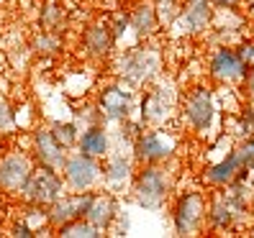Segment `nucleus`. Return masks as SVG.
<instances>
[{
    "label": "nucleus",
    "mask_w": 254,
    "mask_h": 238,
    "mask_svg": "<svg viewBox=\"0 0 254 238\" xmlns=\"http://www.w3.org/2000/svg\"><path fill=\"white\" fill-rule=\"evenodd\" d=\"M236 151H239V156H242V167L254 172V136L242 139V143L236 146Z\"/></svg>",
    "instance_id": "nucleus-30"
},
{
    "label": "nucleus",
    "mask_w": 254,
    "mask_h": 238,
    "mask_svg": "<svg viewBox=\"0 0 254 238\" xmlns=\"http://www.w3.org/2000/svg\"><path fill=\"white\" fill-rule=\"evenodd\" d=\"M54 233L59 238H100V236H106L103 231H98L87 218H72V220L62 223V226H57Z\"/></svg>",
    "instance_id": "nucleus-23"
},
{
    "label": "nucleus",
    "mask_w": 254,
    "mask_h": 238,
    "mask_svg": "<svg viewBox=\"0 0 254 238\" xmlns=\"http://www.w3.org/2000/svg\"><path fill=\"white\" fill-rule=\"evenodd\" d=\"M28 154H31L34 164L49 167V169H57L59 172L69 151L54 139V133L49 131V126H39L31 133V148H28Z\"/></svg>",
    "instance_id": "nucleus-13"
},
{
    "label": "nucleus",
    "mask_w": 254,
    "mask_h": 238,
    "mask_svg": "<svg viewBox=\"0 0 254 238\" xmlns=\"http://www.w3.org/2000/svg\"><path fill=\"white\" fill-rule=\"evenodd\" d=\"M128 23H131V31L136 34L141 41L152 39L159 31V26H162L152 0H139V3L131 8V13H128Z\"/></svg>",
    "instance_id": "nucleus-19"
},
{
    "label": "nucleus",
    "mask_w": 254,
    "mask_h": 238,
    "mask_svg": "<svg viewBox=\"0 0 254 238\" xmlns=\"http://www.w3.org/2000/svg\"><path fill=\"white\" fill-rule=\"evenodd\" d=\"M177 151V139L172 133L162 128H144L139 133V139L131 146V156L136 161V167L141 164H170V159Z\"/></svg>",
    "instance_id": "nucleus-6"
},
{
    "label": "nucleus",
    "mask_w": 254,
    "mask_h": 238,
    "mask_svg": "<svg viewBox=\"0 0 254 238\" xmlns=\"http://www.w3.org/2000/svg\"><path fill=\"white\" fill-rule=\"evenodd\" d=\"M239 220H242V215L234 210V205L226 200L223 192H216V195L208 197L205 226L211 228V231H234Z\"/></svg>",
    "instance_id": "nucleus-18"
},
{
    "label": "nucleus",
    "mask_w": 254,
    "mask_h": 238,
    "mask_svg": "<svg viewBox=\"0 0 254 238\" xmlns=\"http://www.w3.org/2000/svg\"><path fill=\"white\" fill-rule=\"evenodd\" d=\"M8 233H10L13 238H36V236H41V233H39L26 218H21V220L13 223V226L8 228Z\"/></svg>",
    "instance_id": "nucleus-31"
},
{
    "label": "nucleus",
    "mask_w": 254,
    "mask_h": 238,
    "mask_svg": "<svg viewBox=\"0 0 254 238\" xmlns=\"http://www.w3.org/2000/svg\"><path fill=\"white\" fill-rule=\"evenodd\" d=\"M34 159L28 151L13 148V151L0 156V192L10 197H21V190L26 185V180L34 172Z\"/></svg>",
    "instance_id": "nucleus-11"
},
{
    "label": "nucleus",
    "mask_w": 254,
    "mask_h": 238,
    "mask_svg": "<svg viewBox=\"0 0 254 238\" xmlns=\"http://www.w3.org/2000/svg\"><path fill=\"white\" fill-rule=\"evenodd\" d=\"M247 72L249 69L244 67L242 59H239L236 49L229 47V44L218 47L211 54V59H208V74H211V80L218 82V85H242Z\"/></svg>",
    "instance_id": "nucleus-12"
},
{
    "label": "nucleus",
    "mask_w": 254,
    "mask_h": 238,
    "mask_svg": "<svg viewBox=\"0 0 254 238\" xmlns=\"http://www.w3.org/2000/svg\"><path fill=\"white\" fill-rule=\"evenodd\" d=\"M213 16H216L213 0H183L177 21L185 26L188 34H205L213 26Z\"/></svg>",
    "instance_id": "nucleus-16"
},
{
    "label": "nucleus",
    "mask_w": 254,
    "mask_h": 238,
    "mask_svg": "<svg viewBox=\"0 0 254 238\" xmlns=\"http://www.w3.org/2000/svg\"><path fill=\"white\" fill-rule=\"evenodd\" d=\"M49 131L54 133V139L67 151L77 148V141H80V123L77 121H54V123H49Z\"/></svg>",
    "instance_id": "nucleus-26"
},
{
    "label": "nucleus",
    "mask_w": 254,
    "mask_h": 238,
    "mask_svg": "<svg viewBox=\"0 0 254 238\" xmlns=\"http://www.w3.org/2000/svg\"><path fill=\"white\" fill-rule=\"evenodd\" d=\"M16 128H18V123H16V113H13V108H10V102H8V100L0 97V139L13 136V133H16Z\"/></svg>",
    "instance_id": "nucleus-29"
},
{
    "label": "nucleus",
    "mask_w": 254,
    "mask_h": 238,
    "mask_svg": "<svg viewBox=\"0 0 254 238\" xmlns=\"http://www.w3.org/2000/svg\"><path fill=\"white\" fill-rule=\"evenodd\" d=\"M175 190V177L167 164H141L136 167L133 182L128 187L131 200L144 210H162L167 200L172 197Z\"/></svg>",
    "instance_id": "nucleus-1"
},
{
    "label": "nucleus",
    "mask_w": 254,
    "mask_h": 238,
    "mask_svg": "<svg viewBox=\"0 0 254 238\" xmlns=\"http://www.w3.org/2000/svg\"><path fill=\"white\" fill-rule=\"evenodd\" d=\"M28 49L39 56H54L64 49V41H62V34H52V31H39L31 44H28Z\"/></svg>",
    "instance_id": "nucleus-25"
},
{
    "label": "nucleus",
    "mask_w": 254,
    "mask_h": 238,
    "mask_svg": "<svg viewBox=\"0 0 254 238\" xmlns=\"http://www.w3.org/2000/svg\"><path fill=\"white\" fill-rule=\"evenodd\" d=\"M67 192L62 172L49 169V167H34L31 177L26 180L23 190H21V200L26 205H39V207H49L57 197H62Z\"/></svg>",
    "instance_id": "nucleus-9"
},
{
    "label": "nucleus",
    "mask_w": 254,
    "mask_h": 238,
    "mask_svg": "<svg viewBox=\"0 0 254 238\" xmlns=\"http://www.w3.org/2000/svg\"><path fill=\"white\" fill-rule=\"evenodd\" d=\"M223 195H226V200L234 205V210L239 215H247L249 207H252V197H254V187L249 185V180H242V177H236L234 182H229L226 187H221Z\"/></svg>",
    "instance_id": "nucleus-22"
},
{
    "label": "nucleus",
    "mask_w": 254,
    "mask_h": 238,
    "mask_svg": "<svg viewBox=\"0 0 254 238\" xmlns=\"http://www.w3.org/2000/svg\"><path fill=\"white\" fill-rule=\"evenodd\" d=\"M249 236H254V228H252V233H249Z\"/></svg>",
    "instance_id": "nucleus-37"
},
{
    "label": "nucleus",
    "mask_w": 254,
    "mask_h": 238,
    "mask_svg": "<svg viewBox=\"0 0 254 238\" xmlns=\"http://www.w3.org/2000/svg\"><path fill=\"white\" fill-rule=\"evenodd\" d=\"M239 3L242 0H213L216 10H234V8H239Z\"/></svg>",
    "instance_id": "nucleus-35"
},
{
    "label": "nucleus",
    "mask_w": 254,
    "mask_h": 238,
    "mask_svg": "<svg viewBox=\"0 0 254 238\" xmlns=\"http://www.w3.org/2000/svg\"><path fill=\"white\" fill-rule=\"evenodd\" d=\"M242 156H239V151H236V148H231V151L226 154V156H223L221 161H216V164H211V167H208L205 169V182L208 185H211V187H226L229 182H234L236 180V177L239 174H242Z\"/></svg>",
    "instance_id": "nucleus-20"
},
{
    "label": "nucleus",
    "mask_w": 254,
    "mask_h": 238,
    "mask_svg": "<svg viewBox=\"0 0 254 238\" xmlns=\"http://www.w3.org/2000/svg\"><path fill=\"white\" fill-rule=\"evenodd\" d=\"M205 213H208V200L198 190H185L177 195L172 205V231L175 236H200L205 231Z\"/></svg>",
    "instance_id": "nucleus-4"
},
{
    "label": "nucleus",
    "mask_w": 254,
    "mask_h": 238,
    "mask_svg": "<svg viewBox=\"0 0 254 238\" xmlns=\"http://www.w3.org/2000/svg\"><path fill=\"white\" fill-rule=\"evenodd\" d=\"M93 190L90 192H64L62 197H57L49 207H47V223L54 231L57 226L72 220V218H85L87 205H90Z\"/></svg>",
    "instance_id": "nucleus-15"
},
{
    "label": "nucleus",
    "mask_w": 254,
    "mask_h": 238,
    "mask_svg": "<svg viewBox=\"0 0 254 238\" xmlns=\"http://www.w3.org/2000/svg\"><path fill=\"white\" fill-rule=\"evenodd\" d=\"M177 110V90L170 82H157L139 97V121L146 128H162Z\"/></svg>",
    "instance_id": "nucleus-5"
},
{
    "label": "nucleus",
    "mask_w": 254,
    "mask_h": 238,
    "mask_svg": "<svg viewBox=\"0 0 254 238\" xmlns=\"http://www.w3.org/2000/svg\"><path fill=\"white\" fill-rule=\"evenodd\" d=\"M234 136H236V139L254 136V105H252V102H249L247 108H242L239 118L234 121Z\"/></svg>",
    "instance_id": "nucleus-27"
},
{
    "label": "nucleus",
    "mask_w": 254,
    "mask_h": 238,
    "mask_svg": "<svg viewBox=\"0 0 254 238\" xmlns=\"http://www.w3.org/2000/svg\"><path fill=\"white\" fill-rule=\"evenodd\" d=\"M118 215H121V202H118V195L111 190H93V197H90V205H87V213L85 218L93 223V226L103 233L113 231Z\"/></svg>",
    "instance_id": "nucleus-14"
},
{
    "label": "nucleus",
    "mask_w": 254,
    "mask_h": 238,
    "mask_svg": "<svg viewBox=\"0 0 254 238\" xmlns=\"http://www.w3.org/2000/svg\"><path fill=\"white\" fill-rule=\"evenodd\" d=\"M118 77L131 82L133 87H144L157 82L162 72V56L154 47H131L116 59Z\"/></svg>",
    "instance_id": "nucleus-2"
},
{
    "label": "nucleus",
    "mask_w": 254,
    "mask_h": 238,
    "mask_svg": "<svg viewBox=\"0 0 254 238\" xmlns=\"http://www.w3.org/2000/svg\"><path fill=\"white\" fill-rule=\"evenodd\" d=\"M252 13H254V3H252Z\"/></svg>",
    "instance_id": "nucleus-38"
},
{
    "label": "nucleus",
    "mask_w": 254,
    "mask_h": 238,
    "mask_svg": "<svg viewBox=\"0 0 254 238\" xmlns=\"http://www.w3.org/2000/svg\"><path fill=\"white\" fill-rule=\"evenodd\" d=\"M98 110L103 113L106 123H121L126 118L133 115L136 110V87L126 80H118L113 85H106L103 90L98 93V100H95Z\"/></svg>",
    "instance_id": "nucleus-8"
},
{
    "label": "nucleus",
    "mask_w": 254,
    "mask_h": 238,
    "mask_svg": "<svg viewBox=\"0 0 254 238\" xmlns=\"http://www.w3.org/2000/svg\"><path fill=\"white\" fill-rule=\"evenodd\" d=\"M116 36L111 31V23L106 21H98V23H90L85 28L82 34V47H85V54L90 59H98V62H103V59H108L116 49Z\"/></svg>",
    "instance_id": "nucleus-17"
},
{
    "label": "nucleus",
    "mask_w": 254,
    "mask_h": 238,
    "mask_svg": "<svg viewBox=\"0 0 254 238\" xmlns=\"http://www.w3.org/2000/svg\"><path fill=\"white\" fill-rule=\"evenodd\" d=\"M180 113H183V121L188 123V128L192 133L205 136L213 128L216 113H218L213 90L208 85H192L180 100Z\"/></svg>",
    "instance_id": "nucleus-3"
},
{
    "label": "nucleus",
    "mask_w": 254,
    "mask_h": 238,
    "mask_svg": "<svg viewBox=\"0 0 254 238\" xmlns=\"http://www.w3.org/2000/svg\"><path fill=\"white\" fill-rule=\"evenodd\" d=\"M77 148L85 154H90L95 159H103L111 154V131L106 123H95V126H85L80 131V141Z\"/></svg>",
    "instance_id": "nucleus-21"
},
{
    "label": "nucleus",
    "mask_w": 254,
    "mask_h": 238,
    "mask_svg": "<svg viewBox=\"0 0 254 238\" xmlns=\"http://www.w3.org/2000/svg\"><path fill=\"white\" fill-rule=\"evenodd\" d=\"M136 174V161L131 156V148L111 146V154L100 159V185L111 192H126Z\"/></svg>",
    "instance_id": "nucleus-10"
},
{
    "label": "nucleus",
    "mask_w": 254,
    "mask_h": 238,
    "mask_svg": "<svg viewBox=\"0 0 254 238\" xmlns=\"http://www.w3.org/2000/svg\"><path fill=\"white\" fill-rule=\"evenodd\" d=\"M154 8H157V16H159V23L170 26L177 21V16H180V5L183 0H152Z\"/></svg>",
    "instance_id": "nucleus-28"
},
{
    "label": "nucleus",
    "mask_w": 254,
    "mask_h": 238,
    "mask_svg": "<svg viewBox=\"0 0 254 238\" xmlns=\"http://www.w3.org/2000/svg\"><path fill=\"white\" fill-rule=\"evenodd\" d=\"M39 26L44 31H52V34H64L67 28V13L59 3H47L39 13Z\"/></svg>",
    "instance_id": "nucleus-24"
},
{
    "label": "nucleus",
    "mask_w": 254,
    "mask_h": 238,
    "mask_svg": "<svg viewBox=\"0 0 254 238\" xmlns=\"http://www.w3.org/2000/svg\"><path fill=\"white\" fill-rule=\"evenodd\" d=\"M131 28V23H128V13H118V16L113 18V23H111V31H113V36H116V41L118 39H124V34Z\"/></svg>",
    "instance_id": "nucleus-33"
},
{
    "label": "nucleus",
    "mask_w": 254,
    "mask_h": 238,
    "mask_svg": "<svg viewBox=\"0 0 254 238\" xmlns=\"http://www.w3.org/2000/svg\"><path fill=\"white\" fill-rule=\"evenodd\" d=\"M62 180L67 192H90L100 187V159L85 151H69L62 164Z\"/></svg>",
    "instance_id": "nucleus-7"
},
{
    "label": "nucleus",
    "mask_w": 254,
    "mask_h": 238,
    "mask_svg": "<svg viewBox=\"0 0 254 238\" xmlns=\"http://www.w3.org/2000/svg\"><path fill=\"white\" fill-rule=\"evenodd\" d=\"M236 54H239V59L244 62L247 69H254V39L239 44V47H236Z\"/></svg>",
    "instance_id": "nucleus-32"
},
{
    "label": "nucleus",
    "mask_w": 254,
    "mask_h": 238,
    "mask_svg": "<svg viewBox=\"0 0 254 238\" xmlns=\"http://www.w3.org/2000/svg\"><path fill=\"white\" fill-rule=\"evenodd\" d=\"M247 3H249V5H252V3H254V0H247Z\"/></svg>",
    "instance_id": "nucleus-36"
},
{
    "label": "nucleus",
    "mask_w": 254,
    "mask_h": 238,
    "mask_svg": "<svg viewBox=\"0 0 254 238\" xmlns=\"http://www.w3.org/2000/svg\"><path fill=\"white\" fill-rule=\"evenodd\" d=\"M244 90H247V97H249V102L254 105V69H249L247 72V77H244Z\"/></svg>",
    "instance_id": "nucleus-34"
}]
</instances>
